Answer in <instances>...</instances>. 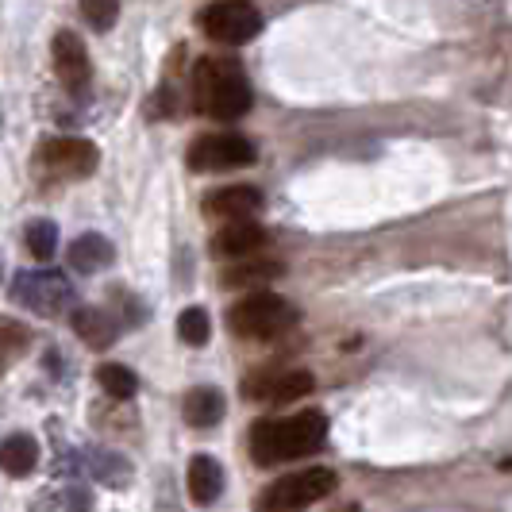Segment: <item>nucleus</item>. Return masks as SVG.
Returning <instances> with one entry per match:
<instances>
[{
  "label": "nucleus",
  "mask_w": 512,
  "mask_h": 512,
  "mask_svg": "<svg viewBox=\"0 0 512 512\" xmlns=\"http://www.w3.org/2000/svg\"><path fill=\"white\" fill-rule=\"evenodd\" d=\"M208 335H212V324H208L205 308H185L178 316V339L185 347H205Z\"/></svg>",
  "instance_id": "23"
},
{
  "label": "nucleus",
  "mask_w": 512,
  "mask_h": 512,
  "mask_svg": "<svg viewBox=\"0 0 512 512\" xmlns=\"http://www.w3.org/2000/svg\"><path fill=\"white\" fill-rule=\"evenodd\" d=\"M85 470H89L97 482H108V486H120V482H128L131 478L128 462L116 459V455H108V451H97V447L85 451Z\"/></svg>",
  "instance_id": "20"
},
{
  "label": "nucleus",
  "mask_w": 512,
  "mask_h": 512,
  "mask_svg": "<svg viewBox=\"0 0 512 512\" xmlns=\"http://www.w3.org/2000/svg\"><path fill=\"white\" fill-rule=\"evenodd\" d=\"M193 97L212 120H239L255 101L251 81L235 58H201L193 70Z\"/></svg>",
  "instance_id": "2"
},
{
  "label": "nucleus",
  "mask_w": 512,
  "mask_h": 512,
  "mask_svg": "<svg viewBox=\"0 0 512 512\" xmlns=\"http://www.w3.org/2000/svg\"><path fill=\"white\" fill-rule=\"evenodd\" d=\"M12 301L27 305L43 320H58L74 308L77 293L70 278L58 270H27V274H16V282H12Z\"/></svg>",
  "instance_id": "4"
},
{
  "label": "nucleus",
  "mask_w": 512,
  "mask_h": 512,
  "mask_svg": "<svg viewBox=\"0 0 512 512\" xmlns=\"http://www.w3.org/2000/svg\"><path fill=\"white\" fill-rule=\"evenodd\" d=\"M97 382L116 401H128V397H135V389H139V378L131 374L128 366H120V362H104L101 370H97Z\"/></svg>",
  "instance_id": "21"
},
{
  "label": "nucleus",
  "mask_w": 512,
  "mask_h": 512,
  "mask_svg": "<svg viewBox=\"0 0 512 512\" xmlns=\"http://www.w3.org/2000/svg\"><path fill=\"white\" fill-rule=\"evenodd\" d=\"M224 409H228V405H224V393L212 389V385L193 389V393L185 397V405H181L185 424L197 428V432H205V428H212V424H220V420H224Z\"/></svg>",
  "instance_id": "16"
},
{
  "label": "nucleus",
  "mask_w": 512,
  "mask_h": 512,
  "mask_svg": "<svg viewBox=\"0 0 512 512\" xmlns=\"http://www.w3.org/2000/svg\"><path fill=\"white\" fill-rule=\"evenodd\" d=\"M51 58H54V74L58 81L81 97L89 89V77H93V66H89V54H85V43L77 39L74 31H58L51 39Z\"/></svg>",
  "instance_id": "9"
},
{
  "label": "nucleus",
  "mask_w": 512,
  "mask_h": 512,
  "mask_svg": "<svg viewBox=\"0 0 512 512\" xmlns=\"http://www.w3.org/2000/svg\"><path fill=\"white\" fill-rule=\"evenodd\" d=\"M101 162V151L89 143V139H47L39 147V170L54 181H77V178H89Z\"/></svg>",
  "instance_id": "7"
},
{
  "label": "nucleus",
  "mask_w": 512,
  "mask_h": 512,
  "mask_svg": "<svg viewBox=\"0 0 512 512\" xmlns=\"http://www.w3.org/2000/svg\"><path fill=\"white\" fill-rule=\"evenodd\" d=\"M81 16L93 31H108L120 16V0H81Z\"/></svg>",
  "instance_id": "24"
},
{
  "label": "nucleus",
  "mask_w": 512,
  "mask_h": 512,
  "mask_svg": "<svg viewBox=\"0 0 512 512\" xmlns=\"http://www.w3.org/2000/svg\"><path fill=\"white\" fill-rule=\"evenodd\" d=\"M205 212L216 220H251L262 212V193L255 185H224L205 201Z\"/></svg>",
  "instance_id": "11"
},
{
  "label": "nucleus",
  "mask_w": 512,
  "mask_h": 512,
  "mask_svg": "<svg viewBox=\"0 0 512 512\" xmlns=\"http://www.w3.org/2000/svg\"><path fill=\"white\" fill-rule=\"evenodd\" d=\"M301 312L293 301L274 297V293H255V297H243L239 305H231L228 312V328L239 339H274V335L297 328Z\"/></svg>",
  "instance_id": "3"
},
{
  "label": "nucleus",
  "mask_w": 512,
  "mask_h": 512,
  "mask_svg": "<svg viewBox=\"0 0 512 512\" xmlns=\"http://www.w3.org/2000/svg\"><path fill=\"white\" fill-rule=\"evenodd\" d=\"M278 274H282V262H274V258L239 262V266L224 270V285H231V289H239V285H262V282H274Z\"/></svg>",
  "instance_id": "19"
},
{
  "label": "nucleus",
  "mask_w": 512,
  "mask_h": 512,
  "mask_svg": "<svg viewBox=\"0 0 512 512\" xmlns=\"http://www.w3.org/2000/svg\"><path fill=\"white\" fill-rule=\"evenodd\" d=\"M74 332L81 335L93 351H108V347L116 343V335H120V320H116L112 312H104V308L81 305L74 312Z\"/></svg>",
  "instance_id": "13"
},
{
  "label": "nucleus",
  "mask_w": 512,
  "mask_h": 512,
  "mask_svg": "<svg viewBox=\"0 0 512 512\" xmlns=\"http://www.w3.org/2000/svg\"><path fill=\"white\" fill-rule=\"evenodd\" d=\"M112 258H116V247L108 243V235H101V231L77 235L74 243H70V266H74L77 274H101V270L112 266Z\"/></svg>",
  "instance_id": "14"
},
{
  "label": "nucleus",
  "mask_w": 512,
  "mask_h": 512,
  "mask_svg": "<svg viewBox=\"0 0 512 512\" xmlns=\"http://www.w3.org/2000/svg\"><path fill=\"white\" fill-rule=\"evenodd\" d=\"M35 462H39V443L24 436V432H16V436H8L0 443V470L8 478H27L35 470Z\"/></svg>",
  "instance_id": "17"
},
{
  "label": "nucleus",
  "mask_w": 512,
  "mask_h": 512,
  "mask_svg": "<svg viewBox=\"0 0 512 512\" xmlns=\"http://www.w3.org/2000/svg\"><path fill=\"white\" fill-rule=\"evenodd\" d=\"M185 482H189V497L197 505H212L224 493V466L212 459V455H193Z\"/></svg>",
  "instance_id": "15"
},
{
  "label": "nucleus",
  "mask_w": 512,
  "mask_h": 512,
  "mask_svg": "<svg viewBox=\"0 0 512 512\" xmlns=\"http://www.w3.org/2000/svg\"><path fill=\"white\" fill-rule=\"evenodd\" d=\"M27 347H31V332H27V324L12 320V316H0V374H4L12 362L24 359Z\"/></svg>",
  "instance_id": "18"
},
{
  "label": "nucleus",
  "mask_w": 512,
  "mask_h": 512,
  "mask_svg": "<svg viewBox=\"0 0 512 512\" xmlns=\"http://www.w3.org/2000/svg\"><path fill=\"white\" fill-rule=\"evenodd\" d=\"M262 243H266V231L251 224V220H231L228 228H220L212 235V255L220 258H247L262 251Z\"/></svg>",
  "instance_id": "12"
},
{
  "label": "nucleus",
  "mask_w": 512,
  "mask_h": 512,
  "mask_svg": "<svg viewBox=\"0 0 512 512\" xmlns=\"http://www.w3.org/2000/svg\"><path fill=\"white\" fill-rule=\"evenodd\" d=\"M24 243L39 262H51L58 255V228H54L51 220H31L24 231Z\"/></svg>",
  "instance_id": "22"
},
{
  "label": "nucleus",
  "mask_w": 512,
  "mask_h": 512,
  "mask_svg": "<svg viewBox=\"0 0 512 512\" xmlns=\"http://www.w3.org/2000/svg\"><path fill=\"white\" fill-rule=\"evenodd\" d=\"M197 24L208 39H216L224 47H239V43H251L262 31V12L251 0H216L197 12Z\"/></svg>",
  "instance_id": "6"
},
{
  "label": "nucleus",
  "mask_w": 512,
  "mask_h": 512,
  "mask_svg": "<svg viewBox=\"0 0 512 512\" xmlns=\"http://www.w3.org/2000/svg\"><path fill=\"white\" fill-rule=\"evenodd\" d=\"M328 439V420L324 412H297L289 420H258L251 428V459L258 466H274L320 451Z\"/></svg>",
  "instance_id": "1"
},
{
  "label": "nucleus",
  "mask_w": 512,
  "mask_h": 512,
  "mask_svg": "<svg viewBox=\"0 0 512 512\" xmlns=\"http://www.w3.org/2000/svg\"><path fill=\"white\" fill-rule=\"evenodd\" d=\"M501 466H505V470H512V459H509V462H501Z\"/></svg>",
  "instance_id": "25"
},
{
  "label": "nucleus",
  "mask_w": 512,
  "mask_h": 512,
  "mask_svg": "<svg viewBox=\"0 0 512 512\" xmlns=\"http://www.w3.org/2000/svg\"><path fill=\"white\" fill-rule=\"evenodd\" d=\"M335 489V470L328 466H308V470H297V474H285L282 482L262 493L258 501V512H293L305 509V505H316L324 501Z\"/></svg>",
  "instance_id": "5"
},
{
  "label": "nucleus",
  "mask_w": 512,
  "mask_h": 512,
  "mask_svg": "<svg viewBox=\"0 0 512 512\" xmlns=\"http://www.w3.org/2000/svg\"><path fill=\"white\" fill-rule=\"evenodd\" d=\"M312 374L308 370H278V374H255L243 382V393L251 401H270V405H289L297 397L312 393Z\"/></svg>",
  "instance_id": "10"
},
{
  "label": "nucleus",
  "mask_w": 512,
  "mask_h": 512,
  "mask_svg": "<svg viewBox=\"0 0 512 512\" xmlns=\"http://www.w3.org/2000/svg\"><path fill=\"white\" fill-rule=\"evenodd\" d=\"M258 154L255 143L235 135V131H220V135H201L193 147H189V166L193 170H235V166H251Z\"/></svg>",
  "instance_id": "8"
}]
</instances>
